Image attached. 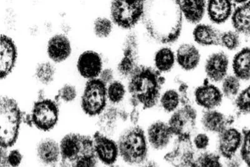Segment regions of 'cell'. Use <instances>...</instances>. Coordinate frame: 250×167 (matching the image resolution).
I'll use <instances>...</instances> for the list:
<instances>
[{
    "mask_svg": "<svg viewBox=\"0 0 250 167\" xmlns=\"http://www.w3.org/2000/svg\"><path fill=\"white\" fill-rule=\"evenodd\" d=\"M107 85L100 79L87 80L82 96V110L90 117L102 114L107 108Z\"/></svg>",
    "mask_w": 250,
    "mask_h": 167,
    "instance_id": "obj_8",
    "label": "cell"
},
{
    "mask_svg": "<svg viewBox=\"0 0 250 167\" xmlns=\"http://www.w3.org/2000/svg\"><path fill=\"white\" fill-rule=\"evenodd\" d=\"M158 105L166 114L175 112L182 106V99L177 90L169 89L162 93Z\"/></svg>",
    "mask_w": 250,
    "mask_h": 167,
    "instance_id": "obj_30",
    "label": "cell"
},
{
    "mask_svg": "<svg viewBox=\"0 0 250 167\" xmlns=\"http://www.w3.org/2000/svg\"><path fill=\"white\" fill-rule=\"evenodd\" d=\"M77 88L74 85L66 84L60 89L55 100L58 103L60 100L65 102V103H70V102L74 101L76 98L77 97Z\"/></svg>",
    "mask_w": 250,
    "mask_h": 167,
    "instance_id": "obj_40",
    "label": "cell"
},
{
    "mask_svg": "<svg viewBox=\"0 0 250 167\" xmlns=\"http://www.w3.org/2000/svg\"><path fill=\"white\" fill-rule=\"evenodd\" d=\"M139 167H165V166L160 157L152 156Z\"/></svg>",
    "mask_w": 250,
    "mask_h": 167,
    "instance_id": "obj_44",
    "label": "cell"
},
{
    "mask_svg": "<svg viewBox=\"0 0 250 167\" xmlns=\"http://www.w3.org/2000/svg\"><path fill=\"white\" fill-rule=\"evenodd\" d=\"M140 108H132L129 112V120L131 124H132V125H138V122H140Z\"/></svg>",
    "mask_w": 250,
    "mask_h": 167,
    "instance_id": "obj_45",
    "label": "cell"
},
{
    "mask_svg": "<svg viewBox=\"0 0 250 167\" xmlns=\"http://www.w3.org/2000/svg\"><path fill=\"white\" fill-rule=\"evenodd\" d=\"M176 62V55L171 48L160 49L154 57L155 69L160 73H168L173 69Z\"/></svg>",
    "mask_w": 250,
    "mask_h": 167,
    "instance_id": "obj_29",
    "label": "cell"
},
{
    "mask_svg": "<svg viewBox=\"0 0 250 167\" xmlns=\"http://www.w3.org/2000/svg\"><path fill=\"white\" fill-rule=\"evenodd\" d=\"M165 79L156 69L140 65L129 77L127 90L132 108L153 110L158 105Z\"/></svg>",
    "mask_w": 250,
    "mask_h": 167,
    "instance_id": "obj_2",
    "label": "cell"
},
{
    "mask_svg": "<svg viewBox=\"0 0 250 167\" xmlns=\"http://www.w3.org/2000/svg\"><path fill=\"white\" fill-rule=\"evenodd\" d=\"M177 84H178L177 91L182 99V105L191 104V100L189 97L188 84L182 80H178Z\"/></svg>",
    "mask_w": 250,
    "mask_h": 167,
    "instance_id": "obj_41",
    "label": "cell"
},
{
    "mask_svg": "<svg viewBox=\"0 0 250 167\" xmlns=\"http://www.w3.org/2000/svg\"><path fill=\"white\" fill-rule=\"evenodd\" d=\"M183 17L178 1H151L146 4L143 23L149 36L158 43H175L182 32Z\"/></svg>",
    "mask_w": 250,
    "mask_h": 167,
    "instance_id": "obj_1",
    "label": "cell"
},
{
    "mask_svg": "<svg viewBox=\"0 0 250 167\" xmlns=\"http://www.w3.org/2000/svg\"><path fill=\"white\" fill-rule=\"evenodd\" d=\"M242 133V143L238 157L245 167H250V128L243 129Z\"/></svg>",
    "mask_w": 250,
    "mask_h": 167,
    "instance_id": "obj_39",
    "label": "cell"
},
{
    "mask_svg": "<svg viewBox=\"0 0 250 167\" xmlns=\"http://www.w3.org/2000/svg\"><path fill=\"white\" fill-rule=\"evenodd\" d=\"M92 137L98 160L106 166L115 165L120 157L117 142L99 131L94 133Z\"/></svg>",
    "mask_w": 250,
    "mask_h": 167,
    "instance_id": "obj_16",
    "label": "cell"
},
{
    "mask_svg": "<svg viewBox=\"0 0 250 167\" xmlns=\"http://www.w3.org/2000/svg\"><path fill=\"white\" fill-rule=\"evenodd\" d=\"M236 114L250 115V85L238 93L234 100Z\"/></svg>",
    "mask_w": 250,
    "mask_h": 167,
    "instance_id": "obj_37",
    "label": "cell"
},
{
    "mask_svg": "<svg viewBox=\"0 0 250 167\" xmlns=\"http://www.w3.org/2000/svg\"><path fill=\"white\" fill-rule=\"evenodd\" d=\"M207 12L213 23L223 24L231 17L233 3L229 0H211L207 2Z\"/></svg>",
    "mask_w": 250,
    "mask_h": 167,
    "instance_id": "obj_22",
    "label": "cell"
},
{
    "mask_svg": "<svg viewBox=\"0 0 250 167\" xmlns=\"http://www.w3.org/2000/svg\"><path fill=\"white\" fill-rule=\"evenodd\" d=\"M120 120V108L114 106L107 107L98 117L97 126L99 131L111 137L117 130Z\"/></svg>",
    "mask_w": 250,
    "mask_h": 167,
    "instance_id": "obj_27",
    "label": "cell"
},
{
    "mask_svg": "<svg viewBox=\"0 0 250 167\" xmlns=\"http://www.w3.org/2000/svg\"><path fill=\"white\" fill-rule=\"evenodd\" d=\"M176 62L185 71L195 70L199 65L201 55L195 45L190 43L181 44L176 53Z\"/></svg>",
    "mask_w": 250,
    "mask_h": 167,
    "instance_id": "obj_21",
    "label": "cell"
},
{
    "mask_svg": "<svg viewBox=\"0 0 250 167\" xmlns=\"http://www.w3.org/2000/svg\"><path fill=\"white\" fill-rule=\"evenodd\" d=\"M37 153L40 161L47 166H54L60 160V146L55 140H42L37 146Z\"/></svg>",
    "mask_w": 250,
    "mask_h": 167,
    "instance_id": "obj_24",
    "label": "cell"
},
{
    "mask_svg": "<svg viewBox=\"0 0 250 167\" xmlns=\"http://www.w3.org/2000/svg\"><path fill=\"white\" fill-rule=\"evenodd\" d=\"M145 130L151 153L155 157H160L175 141L168 122L165 120H153Z\"/></svg>",
    "mask_w": 250,
    "mask_h": 167,
    "instance_id": "obj_9",
    "label": "cell"
},
{
    "mask_svg": "<svg viewBox=\"0 0 250 167\" xmlns=\"http://www.w3.org/2000/svg\"><path fill=\"white\" fill-rule=\"evenodd\" d=\"M221 34L217 29L206 24H198L193 32L196 43L204 46L220 45Z\"/></svg>",
    "mask_w": 250,
    "mask_h": 167,
    "instance_id": "obj_26",
    "label": "cell"
},
{
    "mask_svg": "<svg viewBox=\"0 0 250 167\" xmlns=\"http://www.w3.org/2000/svg\"><path fill=\"white\" fill-rule=\"evenodd\" d=\"M199 115L192 104H184L169 115L168 125L175 140H191L196 131Z\"/></svg>",
    "mask_w": 250,
    "mask_h": 167,
    "instance_id": "obj_7",
    "label": "cell"
},
{
    "mask_svg": "<svg viewBox=\"0 0 250 167\" xmlns=\"http://www.w3.org/2000/svg\"><path fill=\"white\" fill-rule=\"evenodd\" d=\"M46 52L49 59L55 63L66 61L72 53L70 39L64 33L53 35L47 43Z\"/></svg>",
    "mask_w": 250,
    "mask_h": 167,
    "instance_id": "obj_19",
    "label": "cell"
},
{
    "mask_svg": "<svg viewBox=\"0 0 250 167\" xmlns=\"http://www.w3.org/2000/svg\"><path fill=\"white\" fill-rule=\"evenodd\" d=\"M59 167H97L98 158L94 149L93 137L71 133L60 143Z\"/></svg>",
    "mask_w": 250,
    "mask_h": 167,
    "instance_id": "obj_3",
    "label": "cell"
},
{
    "mask_svg": "<svg viewBox=\"0 0 250 167\" xmlns=\"http://www.w3.org/2000/svg\"><path fill=\"white\" fill-rule=\"evenodd\" d=\"M240 4L231 15L232 26L238 34L250 36V1Z\"/></svg>",
    "mask_w": 250,
    "mask_h": 167,
    "instance_id": "obj_25",
    "label": "cell"
},
{
    "mask_svg": "<svg viewBox=\"0 0 250 167\" xmlns=\"http://www.w3.org/2000/svg\"><path fill=\"white\" fill-rule=\"evenodd\" d=\"M122 52V57L117 64V71L121 77L128 79L140 65L139 41L135 33H129L125 37Z\"/></svg>",
    "mask_w": 250,
    "mask_h": 167,
    "instance_id": "obj_13",
    "label": "cell"
},
{
    "mask_svg": "<svg viewBox=\"0 0 250 167\" xmlns=\"http://www.w3.org/2000/svg\"><path fill=\"white\" fill-rule=\"evenodd\" d=\"M1 149L12 147L19 138L20 126L23 122V115L19 104L14 99L3 97L1 99Z\"/></svg>",
    "mask_w": 250,
    "mask_h": 167,
    "instance_id": "obj_5",
    "label": "cell"
},
{
    "mask_svg": "<svg viewBox=\"0 0 250 167\" xmlns=\"http://www.w3.org/2000/svg\"><path fill=\"white\" fill-rule=\"evenodd\" d=\"M113 25L110 19L105 17H98L93 22V32L99 39H106L112 32Z\"/></svg>",
    "mask_w": 250,
    "mask_h": 167,
    "instance_id": "obj_36",
    "label": "cell"
},
{
    "mask_svg": "<svg viewBox=\"0 0 250 167\" xmlns=\"http://www.w3.org/2000/svg\"><path fill=\"white\" fill-rule=\"evenodd\" d=\"M197 156L191 140H175L171 147L160 158L165 166L196 167Z\"/></svg>",
    "mask_w": 250,
    "mask_h": 167,
    "instance_id": "obj_11",
    "label": "cell"
},
{
    "mask_svg": "<svg viewBox=\"0 0 250 167\" xmlns=\"http://www.w3.org/2000/svg\"><path fill=\"white\" fill-rule=\"evenodd\" d=\"M114 72L112 69L110 68H106L103 69L101 74H100L99 78L106 85H108L111 82L114 81Z\"/></svg>",
    "mask_w": 250,
    "mask_h": 167,
    "instance_id": "obj_43",
    "label": "cell"
},
{
    "mask_svg": "<svg viewBox=\"0 0 250 167\" xmlns=\"http://www.w3.org/2000/svg\"><path fill=\"white\" fill-rule=\"evenodd\" d=\"M229 68V59L224 52L214 53L207 60L205 72L208 79L218 83L227 77Z\"/></svg>",
    "mask_w": 250,
    "mask_h": 167,
    "instance_id": "obj_20",
    "label": "cell"
},
{
    "mask_svg": "<svg viewBox=\"0 0 250 167\" xmlns=\"http://www.w3.org/2000/svg\"><path fill=\"white\" fill-rule=\"evenodd\" d=\"M243 139L242 130L230 126L216 135L213 150L223 160L238 156Z\"/></svg>",
    "mask_w": 250,
    "mask_h": 167,
    "instance_id": "obj_12",
    "label": "cell"
},
{
    "mask_svg": "<svg viewBox=\"0 0 250 167\" xmlns=\"http://www.w3.org/2000/svg\"><path fill=\"white\" fill-rule=\"evenodd\" d=\"M225 167H245L238 156L231 159L224 160Z\"/></svg>",
    "mask_w": 250,
    "mask_h": 167,
    "instance_id": "obj_46",
    "label": "cell"
},
{
    "mask_svg": "<svg viewBox=\"0 0 250 167\" xmlns=\"http://www.w3.org/2000/svg\"><path fill=\"white\" fill-rule=\"evenodd\" d=\"M193 100L196 105L203 111L211 110L222 106L224 97L221 89L208 82H205L194 91Z\"/></svg>",
    "mask_w": 250,
    "mask_h": 167,
    "instance_id": "obj_15",
    "label": "cell"
},
{
    "mask_svg": "<svg viewBox=\"0 0 250 167\" xmlns=\"http://www.w3.org/2000/svg\"><path fill=\"white\" fill-rule=\"evenodd\" d=\"M35 75L37 81L44 85H48L55 79L56 68L54 64L50 62L39 63L35 69Z\"/></svg>",
    "mask_w": 250,
    "mask_h": 167,
    "instance_id": "obj_32",
    "label": "cell"
},
{
    "mask_svg": "<svg viewBox=\"0 0 250 167\" xmlns=\"http://www.w3.org/2000/svg\"><path fill=\"white\" fill-rule=\"evenodd\" d=\"M232 69L239 80L247 81L250 79V48H243L234 56Z\"/></svg>",
    "mask_w": 250,
    "mask_h": 167,
    "instance_id": "obj_28",
    "label": "cell"
},
{
    "mask_svg": "<svg viewBox=\"0 0 250 167\" xmlns=\"http://www.w3.org/2000/svg\"><path fill=\"white\" fill-rule=\"evenodd\" d=\"M146 1L143 0H115L110 4V19L124 30L135 27L144 18Z\"/></svg>",
    "mask_w": 250,
    "mask_h": 167,
    "instance_id": "obj_6",
    "label": "cell"
},
{
    "mask_svg": "<svg viewBox=\"0 0 250 167\" xmlns=\"http://www.w3.org/2000/svg\"><path fill=\"white\" fill-rule=\"evenodd\" d=\"M120 157L127 166L139 167L152 157L145 129L131 125L120 134L117 141Z\"/></svg>",
    "mask_w": 250,
    "mask_h": 167,
    "instance_id": "obj_4",
    "label": "cell"
},
{
    "mask_svg": "<svg viewBox=\"0 0 250 167\" xmlns=\"http://www.w3.org/2000/svg\"><path fill=\"white\" fill-rule=\"evenodd\" d=\"M18 57L17 46L12 38L2 34L0 40V77L5 79L14 68Z\"/></svg>",
    "mask_w": 250,
    "mask_h": 167,
    "instance_id": "obj_18",
    "label": "cell"
},
{
    "mask_svg": "<svg viewBox=\"0 0 250 167\" xmlns=\"http://www.w3.org/2000/svg\"><path fill=\"white\" fill-rule=\"evenodd\" d=\"M22 160H23V156L18 150L10 151L6 155V161L9 167H19L21 164Z\"/></svg>",
    "mask_w": 250,
    "mask_h": 167,
    "instance_id": "obj_42",
    "label": "cell"
},
{
    "mask_svg": "<svg viewBox=\"0 0 250 167\" xmlns=\"http://www.w3.org/2000/svg\"><path fill=\"white\" fill-rule=\"evenodd\" d=\"M196 167H225L224 160L214 150L198 154Z\"/></svg>",
    "mask_w": 250,
    "mask_h": 167,
    "instance_id": "obj_33",
    "label": "cell"
},
{
    "mask_svg": "<svg viewBox=\"0 0 250 167\" xmlns=\"http://www.w3.org/2000/svg\"><path fill=\"white\" fill-rule=\"evenodd\" d=\"M235 116L215 110L203 111L199 117L202 130L210 135H217L229 126H233Z\"/></svg>",
    "mask_w": 250,
    "mask_h": 167,
    "instance_id": "obj_14",
    "label": "cell"
},
{
    "mask_svg": "<svg viewBox=\"0 0 250 167\" xmlns=\"http://www.w3.org/2000/svg\"><path fill=\"white\" fill-rule=\"evenodd\" d=\"M126 94L124 84L118 80H114L107 85V97L111 104H118L123 102Z\"/></svg>",
    "mask_w": 250,
    "mask_h": 167,
    "instance_id": "obj_34",
    "label": "cell"
},
{
    "mask_svg": "<svg viewBox=\"0 0 250 167\" xmlns=\"http://www.w3.org/2000/svg\"><path fill=\"white\" fill-rule=\"evenodd\" d=\"M240 34L235 31H227L222 33L220 38V45L228 50H236L240 44Z\"/></svg>",
    "mask_w": 250,
    "mask_h": 167,
    "instance_id": "obj_38",
    "label": "cell"
},
{
    "mask_svg": "<svg viewBox=\"0 0 250 167\" xmlns=\"http://www.w3.org/2000/svg\"><path fill=\"white\" fill-rule=\"evenodd\" d=\"M165 167H175L173 166H165Z\"/></svg>",
    "mask_w": 250,
    "mask_h": 167,
    "instance_id": "obj_48",
    "label": "cell"
},
{
    "mask_svg": "<svg viewBox=\"0 0 250 167\" xmlns=\"http://www.w3.org/2000/svg\"><path fill=\"white\" fill-rule=\"evenodd\" d=\"M30 114L33 126L40 130L50 131L59 121V103L55 100L41 98L35 102Z\"/></svg>",
    "mask_w": 250,
    "mask_h": 167,
    "instance_id": "obj_10",
    "label": "cell"
},
{
    "mask_svg": "<svg viewBox=\"0 0 250 167\" xmlns=\"http://www.w3.org/2000/svg\"><path fill=\"white\" fill-rule=\"evenodd\" d=\"M77 68L78 73L84 79H98L104 69L102 56L95 51H84L78 58Z\"/></svg>",
    "mask_w": 250,
    "mask_h": 167,
    "instance_id": "obj_17",
    "label": "cell"
},
{
    "mask_svg": "<svg viewBox=\"0 0 250 167\" xmlns=\"http://www.w3.org/2000/svg\"><path fill=\"white\" fill-rule=\"evenodd\" d=\"M240 80L235 76L227 75L222 81V92L224 98L229 100L235 99L240 93L241 84Z\"/></svg>",
    "mask_w": 250,
    "mask_h": 167,
    "instance_id": "obj_35",
    "label": "cell"
},
{
    "mask_svg": "<svg viewBox=\"0 0 250 167\" xmlns=\"http://www.w3.org/2000/svg\"><path fill=\"white\" fill-rule=\"evenodd\" d=\"M109 167H121L119 166H117V165H113V166H109Z\"/></svg>",
    "mask_w": 250,
    "mask_h": 167,
    "instance_id": "obj_47",
    "label": "cell"
},
{
    "mask_svg": "<svg viewBox=\"0 0 250 167\" xmlns=\"http://www.w3.org/2000/svg\"><path fill=\"white\" fill-rule=\"evenodd\" d=\"M183 17L191 24H198L207 12V1L203 0L178 1Z\"/></svg>",
    "mask_w": 250,
    "mask_h": 167,
    "instance_id": "obj_23",
    "label": "cell"
},
{
    "mask_svg": "<svg viewBox=\"0 0 250 167\" xmlns=\"http://www.w3.org/2000/svg\"><path fill=\"white\" fill-rule=\"evenodd\" d=\"M211 135L206 131H196L192 136L191 144L192 147L198 154L213 150L214 142Z\"/></svg>",
    "mask_w": 250,
    "mask_h": 167,
    "instance_id": "obj_31",
    "label": "cell"
}]
</instances>
